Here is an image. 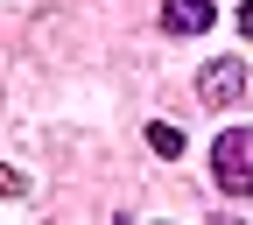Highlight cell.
Here are the masks:
<instances>
[{"mask_svg":"<svg viewBox=\"0 0 253 225\" xmlns=\"http://www.w3.org/2000/svg\"><path fill=\"white\" fill-rule=\"evenodd\" d=\"M211 169H218V190H225V197H253V127H232V134H218Z\"/></svg>","mask_w":253,"mask_h":225,"instance_id":"1","label":"cell"},{"mask_svg":"<svg viewBox=\"0 0 253 225\" xmlns=\"http://www.w3.org/2000/svg\"><path fill=\"white\" fill-rule=\"evenodd\" d=\"M197 91H204V106H232L239 91H246V71L225 56V63H204V78H197Z\"/></svg>","mask_w":253,"mask_h":225,"instance_id":"2","label":"cell"},{"mask_svg":"<svg viewBox=\"0 0 253 225\" xmlns=\"http://www.w3.org/2000/svg\"><path fill=\"white\" fill-rule=\"evenodd\" d=\"M162 28H176V36L211 28V0H162Z\"/></svg>","mask_w":253,"mask_h":225,"instance_id":"3","label":"cell"},{"mask_svg":"<svg viewBox=\"0 0 253 225\" xmlns=\"http://www.w3.org/2000/svg\"><path fill=\"white\" fill-rule=\"evenodd\" d=\"M148 141H155V155H183V134H176V127H148Z\"/></svg>","mask_w":253,"mask_h":225,"instance_id":"4","label":"cell"},{"mask_svg":"<svg viewBox=\"0 0 253 225\" xmlns=\"http://www.w3.org/2000/svg\"><path fill=\"white\" fill-rule=\"evenodd\" d=\"M239 36L253 43V0H246V7H239Z\"/></svg>","mask_w":253,"mask_h":225,"instance_id":"5","label":"cell"}]
</instances>
